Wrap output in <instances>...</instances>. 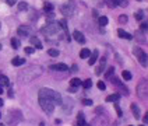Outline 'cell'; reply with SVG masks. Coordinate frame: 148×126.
<instances>
[{"label": "cell", "instance_id": "obj_52", "mask_svg": "<svg viewBox=\"0 0 148 126\" xmlns=\"http://www.w3.org/2000/svg\"><path fill=\"white\" fill-rule=\"evenodd\" d=\"M140 126H144V125H140Z\"/></svg>", "mask_w": 148, "mask_h": 126}, {"label": "cell", "instance_id": "obj_18", "mask_svg": "<svg viewBox=\"0 0 148 126\" xmlns=\"http://www.w3.org/2000/svg\"><path fill=\"white\" fill-rule=\"evenodd\" d=\"M98 50H94V52H92V53H91V56L88 59H90V60H88V63H90L91 66H92V65H95V63H97V60H98Z\"/></svg>", "mask_w": 148, "mask_h": 126}, {"label": "cell", "instance_id": "obj_9", "mask_svg": "<svg viewBox=\"0 0 148 126\" xmlns=\"http://www.w3.org/2000/svg\"><path fill=\"white\" fill-rule=\"evenodd\" d=\"M31 32H32V28L29 25H20L18 30H17V34L23 38H28L31 35Z\"/></svg>", "mask_w": 148, "mask_h": 126}, {"label": "cell", "instance_id": "obj_28", "mask_svg": "<svg viewBox=\"0 0 148 126\" xmlns=\"http://www.w3.org/2000/svg\"><path fill=\"white\" fill-rule=\"evenodd\" d=\"M81 85L85 90H88V88H91V85H92V80H91V78H87V80L81 81Z\"/></svg>", "mask_w": 148, "mask_h": 126}, {"label": "cell", "instance_id": "obj_42", "mask_svg": "<svg viewBox=\"0 0 148 126\" xmlns=\"http://www.w3.org/2000/svg\"><path fill=\"white\" fill-rule=\"evenodd\" d=\"M115 109H116V112L119 114V116H122V115H123V112H122V109H120V107H119L117 104H115Z\"/></svg>", "mask_w": 148, "mask_h": 126}, {"label": "cell", "instance_id": "obj_46", "mask_svg": "<svg viewBox=\"0 0 148 126\" xmlns=\"http://www.w3.org/2000/svg\"><path fill=\"white\" fill-rule=\"evenodd\" d=\"M1 94H3V87L0 85V95H1Z\"/></svg>", "mask_w": 148, "mask_h": 126}, {"label": "cell", "instance_id": "obj_6", "mask_svg": "<svg viewBox=\"0 0 148 126\" xmlns=\"http://www.w3.org/2000/svg\"><path fill=\"white\" fill-rule=\"evenodd\" d=\"M74 10H75V3H74V1H69V3L63 4V6L60 7V11H62V14H64L66 17L73 16Z\"/></svg>", "mask_w": 148, "mask_h": 126}, {"label": "cell", "instance_id": "obj_27", "mask_svg": "<svg viewBox=\"0 0 148 126\" xmlns=\"http://www.w3.org/2000/svg\"><path fill=\"white\" fill-rule=\"evenodd\" d=\"M122 77H123L124 80H126V81H130V80H132V73H130V72H129V70H123V72H122Z\"/></svg>", "mask_w": 148, "mask_h": 126}, {"label": "cell", "instance_id": "obj_2", "mask_svg": "<svg viewBox=\"0 0 148 126\" xmlns=\"http://www.w3.org/2000/svg\"><path fill=\"white\" fill-rule=\"evenodd\" d=\"M39 95H43V97H46V98H49L55 105H62L63 104V100H62V95L56 92L55 90H52V88H48V87H43L39 90Z\"/></svg>", "mask_w": 148, "mask_h": 126}, {"label": "cell", "instance_id": "obj_15", "mask_svg": "<svg viewBox=\"0 0 148 126\" xmlns=\"http://www.w3.org/2000/svg\"><path fill=\"white\" fill-rule=\"evenodd\" d=\"M29 42H31V45L35 46V49H42V43L36 36H31V38H29Z\"/></svg>", "mask_w": 148, "mask_h": 126}, {"label": "cell", "instance_id": "obj_16", "mask_svg": "<svg viewBox=\"0 0 148 126\" xmlns=\"http://www.w3.org/2000/svg\"><path fill=\"white\" fill-rule=\"evenodd\" d=\"M120 100V94L119 92H115V94H110L106 97V102H117Z\"/></svg>", "mask_w": 148, "mask_h": 126}, {"label": "cell", "instance_id": "obj_47", "mask_svg": "<svg viewBox=\"0 0 148 126\" xmlns=\"http://www.w3.org/2000/svg\"><path fill=\"white\" fill-rule=\"evenodd\" d=\"M3 104H4V102H3V100H1V98H0V107H1V105H3Z\"/></svg>", "mask_w": 148, "mask_h": 126}, {"label": "cell", "instance_id": "obj_44", "mask_svg": "<svg viewBox=\"0 0 148 126\" xmlns=\"http://www.w3.org/2000/svg\"><path fill=\"white\" fill-rule=\"evenodd\" d=\"M6 1H7L8 6H14V4L17 3V0H6Z\"/></svg>", "mask_w": 148, "mask_h": 126}, {"label": "cell", "instance_id": "obj_53", "mask_svg": "<svg viewBox=\"0 0 148 126\" xmlns=\"http://www.w3.org/2000/svg\"><path fill=\"white\" fill-rule=\"evenodd\" d=\"M138 1H141V0H138Z\"/></svg>", "mask_w": 148, "mask_h": 126}, {"label": "cell", "instance_id": "obj_30", "mask_svg": "<svg viewBox=\"0 0 148 126\" xmlns=\"http://www.w3.org/2000/svg\"><path fill=\"white\" fill-rule=\"evenodd\" d=\"M18 10H20V11L28 10V3H27V1H20V3H18Z\"/></svg>", "mask_w": 148, "mask_h": 126}, {"label": "cell", "instance_id": "obj_25", "mask_svg": "<svg viewBox=\"0 0 148 126\" xmlns=\"http://www.w3.org/2000/svg\"><path fill=\"white\" fill-rule=\"evenodd\" d=\"M70 85L74 87V88H77L78 85H81V80H80V78H77V77H74V78L70 80Z\"/></svg>", "mask_w": 148, "mask_h": 126}, {"label": "cell", "instance_id": "obj_39", "mask_svg": "<svg viewBox=\"0 0 148 126\" xmlns=\"http://www.w3.org/2000/svg\"><path fill=\"white\" fill-rule=\"evenodd\" d=\"M34 52H35V48H32V46H27L25 48V53L27 55H32Z\"/></svg>", "mask_w": 148, "mask_h": 126}, {"label": "cell", "instance_id": "obj_7", "mask_svg": "<svg viewBox=\"0 0 148 126\" xmlns=\"http://www.w3.org/2000/svg\"><path fill=\"white\" fill-rule=\"evenodd\" d=\"M59 30H60L59 24L52 23V24H48L46 27H43L41 31H42V34H45V35H55V34L59 32Z\"/></svg>", "mask_w": 148, "mask_h": 126}, {"label": "cell", "instance_id": "obj_37", "mask_svg": "<svg viewBox=\"0 0 148 126\" xmlns=\"http://www.w3.org/2000/svg\"><path fill=\"white\" fill-rule=\"evenodd\" d=\"M140 31H143V32H147V31H148V21H144V23H141Z\"/></svg>", "mask_w": 148, "mask_h": 126}, {"label": "cell", "instance_id": "obj_24", "mask_svg": "<svg viewBox=\"0 0 148 126\" xmlns=\"http://www.w3.org/2000/svg\"><path fill=\"white\" fill-rule=\"evenodd\" d=\"M53 8H55V4H53V3L46 1V3L43 4V10H45L46 13H52V11H53Z\"/></svg>", "mask_w": 148, "mask_h": 126}, {"label": "cell", "instance_id": "obj_31", "mask_svg": "<svg viewBox=\"0 0 148 126\" xmlns=\"http://www.w3.org/2000/svg\"><path fill=\"white\" fill-rule=\"evenodd\" d=\"M58 24H59V27H60V28H63V30H64V31L67 32V21L64 20V18H62Z\"/></svg>", "mask_w": 148, "mask_h": 126}, {"label": "cell", "instance_id": "obj_35", "mask_svg": "<svg viewBox=\"0 0 148 126\" xmlns=\"http://www.w3.org/2000/svg\"><path fill=\"white\" fill-rule=\"evenodd\" d=\"M129 21V17L126 16V14H122V16H119V23L120 24H126Z\"/></svg>", "mask_w": 148, "mask_h": 126}, {"label": "cell", "instance_id": "obj_45", "mask_svg": "<svg viewBox=\"0 0 148 126\" xmlns=\"http://www.w3.org/2000/svg\"><path fill=\"white\" fill-rule=\"evenodd\" d=\"M143 120H144V123H148V112L144 115V118H143Z\"/></svg>", "mask_w": 148, "mask_h": 126}, {"label": "cell", "instance_id": "obj_22", "mask_svg": "<svg viewBox=\"0 0 148 126\" xmlns=\"http://www.w3.org/2000/svg\"><path fill=\"white\" fill-rule=\"evenodd\" d=\"M0 85H1V87H3V85H6V87H8V85H10V80H8L7 76L0 74Z\"/></svg>", "mask_w": 148, "mask_h": 126}, {"label": "cell", "instance_id": "obj_33", "mask_svg": "<svg viewBox=\"0 0 148 126\" xmlns=\"http://www.w3.org/2000/svg\"><path fill=\"white\" fill-rule=\"evenodd\" d=\"M113 73H115V67L110 66L109 69H108V72L105 73V76H106V78H110L112 76H113Z\"/></svg>", "mask_w": 148, "mask_h": 126}, {"label": "cell", "instance_id": "obj_48", "mask_svg": "<svg viewBox=\"0 0 148 126\" xmlns=\"http://www.w3.org/2000/svg\"><path fill=\"white\" fill-rule=\"evenodd\" d=\"M0 126H6V125H3V123H0Z\"/></svg>", "mask_w": 148, "mask_h": 126}, {"label": "cell", "instance_id": "obj_5", "mask_svg": "<svg viewBox=\"0 0 148 126\" xmlns=\"http://www.w3.org/2000/svg\"><path fill=\"white\" fill-rule=\"evenodd\" d=\"M137 94L141 98H147L148 97V80H141L137 85Z\"/></svg>", "mask_w": 148, "mask_h": 126}, {"label": "cell", "instance_id": "obj_32", "mask_svg": "<svg viewBox=\"0 0 148 126\" xmlns=\"http://www.w3.org/2000/svg\"><path fill=\"white\" fill-rule=\"evenodd\" d=\"M106 4H108V7L115 8V7H117V0H106Z\"/></svg>", "mask_w": 148, "mask_h": 126}, {"label": "cell", "instance_id": "obj_17", "mask_svg": "<svg viewBox=\"0 0 148 126\" xmlns=\"http://www.w3.org/2000/svg\"><path fill=\"white\" fill-rule=\"evenodd\" d=\"M132 111H133V115L136 119H140L141 118V114H140V108L137 104H132Z\"/></svg>", "mask_w": 148, "mask_h": 126}, {"label": "cell", "instance_id": "obj_20", "mask_svg": "<svg viewBox=\"0 0 148 126\" xmlns=\"http://www.w3.org/2000/svg\"><path fill=\"white\" fill-rule=\"evenodd\" d=\"M85 125V115L82 112H78L77 115V126H84Z\"/></svg>", "mask_w": 148, "mask_h": 126}, {"label": "cell", "instance_id": "obj_29", "mask_svg": "<svg viewBox=\"0 0 148 126\" xmlns=\"http://www.w3.org/2000/svg\"><path fill=\"white\" fill-rule=\"evenodd\" d=\"M136 39L138 42H145V36H144V34L141 32V31H137L136 32Z\"/></svg>", "mask_w": 148, "mask_h": 126}, {"label": "cell", "instance_id": "obj_40", "mask_svg": "<svg viewBox=\"0 0 148 126\" xmlns=\"http://www.w3.org/2000/svg\"><path fill=\"white\" fill-rule=\"evenodd\" d=\"M98 88L99 90H102V91L106 90V84L103 83V81H98Z\"/></svg>", "mask_w": 148, "mask_h": 126}, {"label": "cell", "instance_id": "obj_34", "mask_svg": "<svg viewBox=\"0 0 148 126\" xmlns=\"http://www.w3.org/2000/svg\"><path fill=\"white\" fill-rule=\"evenodd\" d=\"M134 17H136V20H137V21H141V20L144 18V11H143V10L137 11V13L134 14Z\"/></svg>", "mask_w": 148, "mask_h": 126}, {"label": "cell", "instance_id": "obj_3", "mask_svg": "<svg viewBox=\"0 0 148 126\" xmlns=\"http://www.w3.org/2000/svg\"><path fill=\"white\" fill-rule=\"evenodd\" d=\"M39 105H41V108L43 109L46 114H49V115L55 111V104H53L49 98L43 97V95H39Z\"/></svg>", "mask_w": 148, "mask_h": 126}, {"label": "cell", "instance_id": "obj_38", "mask_svg": "<svg viewBox=\"0 0 148 126\" xmlns=\"http://www.w3.org/2000/svg\"><path fill=\"white\" fill-rule=\"evenodd\" d=\"M48 53H49L50 56L56 58V56H59V53H60V52H59L58 49H49V50H48Z\"/></svg>", "mask_w": 148, "mask_h": 126}, {"label": "cell", "instance_id": "obj_11", "mask_svg": "<svg viewBox=\"0 0 148 126\" xmlns=\"http://www.w3.org/2000/svg\"><path fill=\"white\" fill-rule=\"evenodd\" d=\"M105 67H106V56H102V58L99 59V65L97 67V70H95V73L97 74H102L103 70H105Z\"/></svg>", "mask_w": 148, "mask_h": 126}, {"label": "cell", "instance_id": "obj_23", "mask_svg": "<svg viewBox=\"0 0 148 126\" xmlns=\"http://www.w3.org/2000/svg\"><path fill=\"white\" fill-rule=\"evenodd\" d=\"M98 24L101 25V27H105V25L109 24V18H108L106 16H101L98 18Z\"/></svg>", "mask_w": 148, "mask_h": 126}, {"label": "cell", "instance_id": "obj_8", "mask_svg": "<svg viewBox=\"0 0 148 126\" xmlns=\"http://www.w3.org/2000/svg\"><path fill=\"white\" fill-rule=\"evenodd\" d=\"M90 126H108V118L106 115H97L92 119Z\"/></svg>", "mask_w": 148, "mask_h": 126}, {"label": "cell", "instance_id": "obj_49", "mask_svg": "<svg viewBox=\"0 0 148 126\" xmlns=\"http://www.w3.org/2000/svg\"><path fill=\"white\" fill-rule=\"evenodd\" d=\"M84 126H90V125H87V123H85V125H84Z\"/></svg>", "mask_w": 148, "mask_h": 126}, {"label": "cell", "instance_id": "obj_41", "mask_svg": "<svg viewBox=\"0 0 148 126\" xmlns=\"http://www.w3.org/2000/svg\"><path fill=\"white\" fill-rule=\"evenodd\" d=\"M82 105H85V107H91V105H92V101L91 100H82Z\"/></svg>", "mask_w": 148, "mask_h": 126}, {"label": "cell", "instance_id": "obj_1", "mask_svg": "<svg viewBox=\"0 0 148 126\" xmlns=\"http://www.w3.org/2000/svg\"><path fill=\"white\" fill-rule=\"evenodd\" d=\"M42 72H43V69L41 66H38V65H32V66H28L27 69H24L21 73H20V80H23V81H32L35 80L36 77H39L42 74Z\"/></svg>", "mask_w": 148, "mask_h": 126}, {"label": "cell", "instance_id": "obj_36", "mask_svg": "<svg viewBox=\"0 0 148 126\" xmlns=\"http://www.w3.org/2000/svg\"><path fill=\"white\" fill-rule=\"evenodd\" d=\"M117 6L126 8L127 6H129V0H117Z\"/></svg>", "mask_w": 148, "mask_h": 126}, {"label": "cell", "instance_id": "obj_26", "mask_svg": "<svg viewBox=\"0 0 148 126\" xmlns=\"http://www.w3.org/2000/svg\"><path fill=\"white\" fill-rule=\"evenodd\" d=\"M11 46L14 48V49H18L20 46H21V42L18 38H11Z\"/></svg>", "mask_w": 148, "mask_h": 126}, {"label": "cell", "instance_id": "obj_43", "mask_svg": "<svg viewBox=\"0 0 148 126\" xmlns=\"http://www.w3.org/2000/svg\"><path fill=\"white\" fill-rule=\"evenodd\" d=\"M70 72H71V73L78 72V66H77V65H73V66H71V69H70Z\"/></svg>", "mask_w": 148, "mask_h": 126}, {"label": "cell", "instance_id": "obj_10", "mask_svg": "<svg viewBox=\"0 0 148 126\" xmlns=\"http://www.w3.org/2000/svg\"><path fill=\"white\" fill-rule=\"evenodd\" d=\"M110 80H112V84H113L115 87H117L120 91L123 92L124 95H129V88H127L123 83H120V81H119V78H116V77H110Z\"/></svg>", "mask_w": 148, "mask_h": 126}, {"label": "cell", "instance_id": "obj_54", "mask_svg": "<svg viewBox=\"0 0 148 126\" xmlns=\"http://www.w3.org/2000/svg\"><path fill=\"white\" fill-rule=\"evenodd\" d=\"M130 126H132V125H130Z\"/></svg>", "mask_w": 148, "mask_h": 126}, {"label": "cell", "instance_id": "obj_51", "mask_svg": "<svg viewBox=\"0 0 148 126\" xmlns=\"http://www.w3.org/2000/svg\"><path fill=\"white\" fill-rule=\"evenodd\" d=\"M0 118H1V114H0Z\"/></svg>", "mask_w": 148, "mask_h": 126}, {"label": "cell", "instance_id": "obj_50", "mask_svg": "<svg viewBox=\"0 0 148 126\" xmlns=\"http://www.w3.org/2000/svg\"><path fill=\"white\" fill-rule=\"evenodd\" d=\"M0 49H1V43H0Z\"/></svg>", "mask_w": 148, "mask_h": 126}, {"label": "cell", "instance_id": "obj_14", "mask_svg": "<svg viewBox=\"0 0 148 126\" xmlns=\"http://www.w3.org/2000/svg\"><path fill=\"white\" fill-rule=\"evenodd\" d=\"M117 35H119L120 38H123V39H129V41L134 38L130 32H126V31H124V30H122V28H119V30H117Z\"/></svg>", "mask_w": 148, "mask_h": 126}, {"label": "cell", "instance_id": "obj_4", "mask_svg": "<svg viewBox=\"0 0 148 126\" xmlns=\"http://www.w3.org/2000/svg\"><path fill=\"white\" fill-rule=\"evenodd\" d=\"M133 52H134V55L137 56V59H138V62H140L141 65H143V66H147V65H148V56H147V53L141 49V48H138V46H136V48L133 49Z\"/></svg>", "mask_w": 148, "mask_h": 126}, {"label": "cell", "instance_id": "obj_19", "mask_svg": "<svg viewBox=\"0 0 148 126\" xmlns=\"http://www.w3.org/2000/svg\"><path fill=\"white\" fill-rule=\"evenodd\" d=\"M25 63V59L24 58H20V56H16V58L11 60V65L13 66H21Z\"/></svg>", "mask_w": 148, "mask_h": 126}, {"label": "cell", "instance_id": "obj_21", "mask_svg": "<svg viewBox=\"0 0 148 126\" xmlns=\"http://www.w3.org/2000/svg\"><path fill=\"white\" fill-rule=\"evenodd\" d=\"M91 56V50L88 48H82L81 52H80V58L81 59H88Z\"/></svg>", "mask_w": 148, "mask_h": 126}, {"label": "cell", "instance_id": "obj_13", "mask_svg": "<svg viewBox=\"0 0 148 126\" xmlns=\"http://www.w3.org/2000/svg\"><path fill=\"white\" fill-rule=\"evenodd\" d=\"M73 36H74V39L78 42V43H85V36H84V34L82 32H80V31H74Z\"/></svg>", "mask_w": 148, "mask_h": 126}, {"label": "cell", "instance_id": "obj_12", "mask_svg": "<svg viewBox=\"0 0 148 126\" xmlns=\"http://www.w3.org/2000/svg\"><path fill=\"white\" fill-rule=\"evenodd\" d=\"M50 70H55V72H66L69 70L66 63H56V65H50L49 66Z\"/></svg>", "mask_w": 148, "mask_h": 126}]
</instances>
